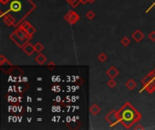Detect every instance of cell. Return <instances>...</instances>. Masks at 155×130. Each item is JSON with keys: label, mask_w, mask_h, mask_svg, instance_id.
I'll use <instances>...</instances> for the list:
<instances>
[{"label": "cell", "mask_w": 155, "mask_h": 130, "mask_svg": "<svg viewBox=\"0 0 155 130\" xmlns=\"http://www.w3.org/2000/svg\"><path fill=\"white\" fill-rule=\"evenodd\" d=\"M107 75L110 77V78H112V79H114V78H116L118 75L120 74L119 71L118 70L114 67V66H111L108 70H107V72H106Z\"/></svg>", "instance_id": "cell-9"}, {"label": "cell", "mask_w": 155, "mask_h": 130, "mask_svg": "<svg viewBox=\"0 0 155 130\" xmlns=\"http://www.w3.org/2000/svg\"><path fill=\"white\" fill-rule=\"evenodd\" d=\"M66 1L68 2V4H70L71 6H73V7H77V5L80 3L79 0H66Z\"/></svg>", "instance_id": "cell-22"}, {"label": "cell", "mask_w": 155, "mask_h": 130, "mask_svg": "<svg viewBox=\"0 0 155 130\" xmlns=\"http://www.w3.org/2000/svg\"><path fill=\"white\" fill-rule=\"evenodd\" d=\"M23 51L25 52V53L26 54V55H32V54L34 53V52H36V50H34V47L33 44H31L30 43H26L25 45L22 47Z\"/></svg>", "instance_id": "cell-7"}, {"label": "cell", "mask_w": 155, "mask_h": 130, "mask_svg": "<svg viewBox=\"0 0 155 130\" xmlns=\"http://www.w3.org/2000/svg\"><path fill=\"white\" fill-rule=\"evenodd\" d=\"M37 111H42V108H37Z\"/></svg>", "instance_id": "cell-29"}, {"label": "cell", "mask_w": 155, "mask_h": 130, "mask_svg": "<svg viewBox=\"0 0 155 130\" xmlns=\"http://www.w3.org/2000/svg\"><path fill=\"white\" fill-rule=\"evenodd\" d=\"M154 74H153V72H150L147 76H145L143 79H142V83L143 84V86H145V85H147L148 83H150L151 81H153V79H154Z\"/></svg>", "instance_id": "cell-10"}, {"label": "cell", "mask_w": 155, "mask_h": 130, "mask_svg": "<svg viewBox=\"0 0 155 130\" xmlns=\"http://www.w3.org/2000/svg\"><path fill=\"white\" fill-rule=\"evenodd\" d=\"M152 72H153V74H154V76H155V69L152 71Z\"/></svg>", "instance_id": "cell-33"}, {"label": "cell", "mask_w": 155, "mask_h": 130, "mask_svg": "<svg viewBox=\"0 0 155 130\" xmlns=\"http://www.w3.org/2000/svg\"><path fill=\"white\" fill-rule=\"evenodd\" d=\"M21 27L25 30V31H26L29 34H31V35H33V34L36 32V29L34 28L29 22H26V21L22 23Z\"/></svg>", "instance_id": "cell-5"}, {"label": "cell", "mask_w": 155, "mask_h": 130, "mask_svg": "<svg viewBox=\"0 0 155 130\" xmlns=\"http://www.w3.org/2000/svg\"><path fill=\"white\" fill-rule=\"evenodd\" d=\"M99 112H100V107L98 106L97 104H93V105H92L91 107H90V113H91L92 115H93V116H96V115H98Z\"/></svg>", "instance_id": "cell-15"}, {"label": "cell", "mask_w": 155, "mask_h": 130, "mask_svg": "<svg viewBox=\"0 0 155 130\" xmlns=\"http://www.w3.org/2000/svg\"><path fill=\"white\" fill-rule=\"evenodd\" d=\"M106 121L111 125V126H113L118 123L119 120V117H118V112L115 110V109H113L111 112H109V114H107V116L105 117Z\"/></svg>", "instance_id": "cell-4"}, {"label": "cell", "mask_w": 155, "mask_h": 130, "mask_svg": "<svg viewBox=\"0 0 155 130\" xmlns=\"http://www.w3.org/2000/svg\"><path fill=\"white\" fill-rule=\"evenodd\" d=\"M107 85L109 86V88H111V89H113L114 87L116 86V81H115V79H110L108 82H107Z\"/></svg>", "instance_id": "cell-21"}, {"label": "cell", "mask_w": 155, "mask_h": 130, "mask_svg": "<svg viewBox=\"0 0 155 130\" xmlns=\"http://www.w3.org/2000/svg\"><path fill=\"white\" fill-rule=\"evenodd\" d=\"M54 67H56V64H54L53 62H48V69H50V70H53Z\"/></svg>", "instance_id": "cell-24"}, {"label": "cell", "mask_w": 155, "mask_h": 130, "mask_svg": "<svg viewBox=\"0 0 155 130\" xmlns=\"http://www.w3.org/2000/svg\"><path fill=\"white\" fill-rule=\"evenodd\" d=\"M37 91H42V89H41V88H37Z\"/></svg>", "instance_id": "cell-32"}, {"label": "cell", "mask_w": 155, "mask_h": 130, "mask_svg": "<svg viewBox=\"0 0 155 130\" xmlns=\"http://www.w3.org/2000/svg\"><path fill=\"white\" fill-rule=\"evenodd\" d=\"M148 37H149L150 40H151V41L155 42V31H152V32L150 33H149V35H148Z\"/></svg>", "instance_id": "cell-23"}, {"label": "cell", "mask_w": 155, "mask_h": 130, "mask_svg": "<svg viewBox=\"0 0 155 130\" xmlns=\"http://www.w3.org/2000/svg\"><path fill=\"white\" fill-rule=\"evenodd\" d=\"M37 100H39V101H41V100H42V98H37Z\"/></svg>", "instance_id": "cell-31"}, {"label": "cell", "mask_w": 155, "mask_h": 130, "mask_svg": "<svg viewBox=\"0 0 155 130\" xmlns=\"http://www.w3.org/2000/svg\"><path fill=\"white\" fill-rule=\"evenodd\" d=\"M34 60H36V62L39 65H43L44 63L46 62V57L44 56L43 53H39V54H38V55L36 58H34Z\"/></svg>", "instance_id": "cell-12"}, {"label": "cell", "mask_w": 155, "mask_h": 130, "mask_svg": "<svg viewBox=\"0 0 155 130\" xmlns=\"http://www.w3.org/2000/svg\"><path fill=\"white\" fill-rule=\"evenodd\" d=\"M132 37L133 38V40L135 42H137V43H140V42H142V40H143V38H144V34H143V33L141 31V30H136L135 32H134L132 34Z\"/></svg>", "instance_id": "cell-8"}, {"label": "cell", "mask_w": 155, "mask_h": 130, "mask_svg": "<svg viewBox=\"0 0 155 130\" xmlns=\"http://www.w3.org/2000/svg\"><path fill=\"white\" fill-rule=\"evenodd\" d=\"M80 3H82V4H86L88 2V0H79Z\"/></svg>", "instance_id": "cell-26"}, {"label": "cell", "mask_w": 155, "mask_h": 130, "mask_svg": "<svg viewBox=\"0 0 155 130\" xmlns=\"http://www.w3.org/2000/svg\"><path fill=\"white\" fill-rule=\"evenodd\" d=\"M3 21L7 26H15V23H16V19H15V17L11 16V14H7L3 16Z\"/></svg>", "instance_id": "cell-6"}, {"label": "cell", "mask_w": 155, "mask_h": 130, "mask_svg": "<svg viewBox=\"0 0 155 130\" xmlns=\"http://www.w3.org/2000/svg\"><path fill=\"white\" fill-rule=\"evenodd\" d=\"M64 18L70 24H74L80 20V16L74 11H69L64 14Z\"/></svg>", "instance_id": "cell-3"}, {"label": "cell", "mask_w": 155, "mask_h": 130, "mask_svg": "<svg viewBox=\"0 0 155 130\" xmlns=\"http://www.w3.org/2000/svg\"><path fill=\"white\" fill-rule=\"evenodd\" d=\"M27 111H28V112H31V111H32L31 108H29V107H28V108H27Z\"/></svg>", "instance_id": "cell-28"}, {"label": "cell", "mask_w": 155, "mask_h": 130, "mask_svg": "<svg viewBox=\"0 0 155 130\" xmlns=\"http://www.w3.org/2000/svg\"><path fill=\"white\" fill-rule=\"evenodd\" d=\"M21 7H22V5L21 3H20L19 1H13L11 3V6H10V8H11L12 11L14 12H18L21 10Z\"/></svg>", "instance_id": "cell-11"}, {"label": "cell", "mask_w": 155, "mask_h": 130, "mask_svg": "<svg viewBox=\"0 0 155 130\" xmlns=\"http://www.w3.org/2000/svg\"><path fill=\"white\" fill-rule=\"evenodd\" d=\"M144 89H145L149 93L154 92L155 91V82L153 81H151L150 83H148L147 85H145V86H144Z\"/></svg>", "instance_id": "cell-14"}, {"label": "cell", "mask_w": 155, "mask_h": 130, "mask_svg": "<svg viewBox=\"0 0 155 130\" xmlns=\"http://www.w3.org/2000/svg\"><path fill=\"white\" fill-rule=\"evenodd\" d=\"M34 50H36V53H42L44 51V45L41 43H36L34 44Z\"/></svg>", "instance_id": "cell-16"}, {"label": "cell", "mask_w": 155, "mask_h": 130, "mask_svg": "<svg viewBox=\"0 0 155 130\" xmlns=\"http://www.w3.org/2000/svg\"><path fill=\"white\" fill-rule=\"evenodd\" d=\"M107 59H108V57H107V55L104 53H100L99 55H98V60H99V62H104Z\"/></svg>", "instance_id": "cell-19"}, {"label": "cell", "mask_w": 155, "mask_h": 130, "mask_svg": "<svg viewBox=\"0 0 155 130\" xmlns=\"http://www.w3.org/2000/svg\"><path fill=\"white\" fill-rule=\"evenodd\" d=\"M134 129H143V127L141 126L140 124H137L135 127H134Z\"/></svg>", "instance_id": "cell-25"}, {"label": "cell", "mask_w": 155, "mask_h": 130, "mask_svg": "<svg viewBox=\"0 0 155 130\" xmlns=\"http://www.w3.org/2000/svg\"><path fill=\"white\" fill-rule=\"evenodd\" d=\"M95 16H96V14H95V13L93 11V10H89V11H87L86 14H85V17L87 19H89V20L94 19V17H95Z\"/></svg>", "instance_id": "cell-17"}, {"label": "cell", "mask_w": 155, "mask_h": 130, "mask_svg": "<svg viewBox=\"0 0 155 130\" xmlns=\"http://www.w3.org/2000/svg\"><path fill=\"white\" fill-rule=\"evenodd\" d=\"M27 100H28V101H31V100H32V98H27Z\"/></svg>", "instance_id": "cell-30"}, {"label": "cell", "mask_w": 155, "mask_h": 130, "mask_svg": "<svg viewBox=\"0 0 155 130\" xmlns=\"http://www.w3.org/2000/svg\"><path fill=\"white\" fill-rule=\"evenodd\" d=\"M96 0H88V2L89 3H93V2H95Z\"/></svg>", "instance_id": "cell-27"}, {"label": "cell", "mask_w": 155, "mask_h": 130, "mask_svg": "<svg viewBox=\"0 0 155 130\" xmlns=\"http://www.w3.org/2000/svg\"><path fill=\"white\" fill-rule=\"evenodd\" d=\"M11 65V62L7 61V59L5 58L4 55H0V65L4 66V65Z\"/></svg>", "instance_id": "cell-18"}, {"label": "cell", "mask_w": 155, "mask_h": 130, "mask_svg": "<svg viewBox=\"0 0 155 130\" xmlns=\"http://www.w3.org/2000/svg\"><path fill=\"white\" fill-rule=\"evenodd\" d=\"M130 43H131V41H130V39H129V37H127V36H125V37H123L122 40H121V43L123 44V46H128L129 44H130Z\"/></svg>", "instance_id": "cell-20"}, {"label": "cell", "mask_w": 155, "mask_h": 130, "mask_svg": "<svg viewBox=\"0 0 155 130\" xmlns=\"http://www.w3.org/2000/svg\"><path fill=\"white\" fill-rule=\"evenodd\" d=\"M136 82L133 81L132 79H128V81H126V83H125V87L128 89H130V91H132V89H134L136 88Z\"/></svg>", "instance_id": "cell-13"}, {"label": "cell", "mask_w": 155, "mask_h": 130, "mask_svg": "<svg viewBox=\"0 0 155 130\" xmlns=\"http://www.w3.org/2000/svg\"><path fill=\"white\" fill-rule=\"evenodd\" d=\"M10 38H11L19 47L22 48L25 44L28 43L29 40L32 38V35L29 34L26 31H25V30L20 26L10 35Z\"/></svg>", "instance_id": "cell-2"}, {"label": "cell", "mask_w": 155, "mask_h": 130, "mask_svg": "<svg viewBox=\"0 0 155 130\" xmlns=\"http://www.w3.org/2000/svg\"><path fill=\"white\" fill-rule=\"evenodd\" d=\"M118 117L120 122H122L126 128H130L134 122L141 118V115L132 105L127 103L125 106L120 109V111H118Z\"/></svg>", "instance_id": "cell-1"}]
</instances>
